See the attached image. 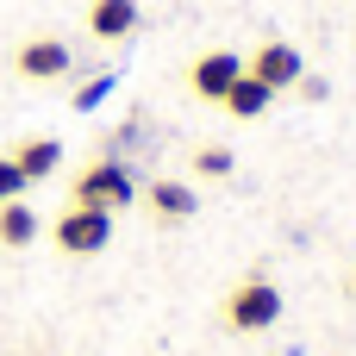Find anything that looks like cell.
I'll return each mask as SVG.
<instances>
[{
    "label": "cell",
    "mask_w": 356,
    "mask_h": 356,
    "mask_svg": "<svg viewBox=\"0 0 356 356\" xmlns=\"http://www.w3.org/2000/svg\"><path fill=\"white\" fill-rule=\"evenodd\" d=\"M88 31L100 44H125L138 31V0H88Z\"/></svg>",
    "instance_id": "obj_7"
},
{
    "label": "cell",
    "mask_w": 356,
    "mask_h": 356,
    "mask_svg": "<svg viewBox=\"0 0 356 356\" xmlns=\"http://www.w3.org/2000/svg\"><path fill=\"white\" fill-rule=\"evenodd\" d=\"M275 319H282V288L275 282L250 275V282L232 288V300H225V325L232 332H269Z\"/></svg>",
    "instance_id": "obj_2"
},
{
    "label": "cell",
    "mask_w": 356,
    "mask_h": 356,
    "mask_svg": "<svg viewBox=\"0 0 356 356\" xmlns=\"http://www.w3.org/2000/svg\"><path fill=\"white\" fill-rule=\"evenodd\" d=\"M144 207H150L156 219H194V213H200V200H194L188 181H150V188H144Z\"/></svg>",
    "instance_id": "obj_8"
},
{
    "label": "cell",
    "mask_w": 356,
    "mask_h": 356,
    "mask_svg": "<svg viewBox=\"0 0 356 356\" xmlns=\"http://www.w3.org/2000/svg\"><path fill=\"white\" fill-rule=\"evenodd\" d=\"M350 294H356V275H350Z\"/></svg>",
    "instance_id": "obj_15"
},
{
    "label": "cell",
    "mask_w": 356,
    "mask_h": 356,
    "mask_svg": "<svg viewBox=\"0 0 356 356\" xmlns=\"http://www.w3.org/2000/svg\"><path fill=\"white\" fill-rule=\"evenodd\" d=\"M106 238H113V213H100V207H69V213H56V250L94 257V250H106Z\"/></svg>",
    "instance_id": "obj_3"
},
{
    "label": "cell",
    "mask_w": 356,
    "mask_h": 356,
    "mask_svg": "<svg viewBox=\"0 0 356 356\" xmlns=\"http://www.w3.org/2000/svg\"><path fill=\"white\" fill-rule=\"evenodd\" d=\"M106 88H113V81H106V75H100V81H88V88H81V94H75V106H100V100H106Z\"/></svg>",
    "instance_id": "obj_14"
},
{
    "label": "cell",
    "mask_w": 356,
    "mask_h": 356,
    "mask_svg": "<svg viewBox=\"0 0 356 356\" xmlns=\"http://www.w3.org/2000/svg\"><path fill=\"white\" fill-rule=\"evenodd\" d=\"M13 69H19L25 81H63V75L75 69V56H69V44H63V38H31V44H19Z\"/></svg>",
    "instance_id": "obj_5"
},
{
    "label": "cell",
    "mask_w": 356,
    "mask_h": 356,
    "mask_svg": "<svg viewBox=\"0 0 356 356\" xmlns=\"http://www.w3.org/2000/svg\"><path fill=\"white\" fill-rule=\"evenodd\" d=\"M194 169H200V175H213V181H225V175L238 169V156H232L225 144H200V150H194Z\"/></svg>",
    "instance_id": "obj_12"
},
{
    "label": "cell",
    "mask_w": 356,
    "mask_h": 356,
    "mask_svg": "<svg viewBox=\"0 0 356 356\" xmlns=\"http://www.w3.org/2000/svg\"><path fill=\"white\" fill-rule=\"evenodd\" d=\"M131 200H138V181H131L125 163H88V169L75 175V207L119 213V207H131Z\"/></svg>",
    "instance_id": "obj_1"
},
{
    "label": "cell",
    "mask_w": 356,
    "mask_h": 356,
    "mask_svg": "<svg viewBox=\"0 0 356 356\" xmlns=\"http://www.w3.org/2000/svg\"><path fill=\"white\" fill-rule=\"evenodd\" d=\"M25 188H31V181L19 175V163H13V156H0V207H6V200H19Z\"/></svg>",
    "instance_id": "obj_13"
},
{
    "label": "cell",
    "mask_w": 356,
    "mask_h": 356,
    "mask_svg": "<svg viewBox=\"0 0 356 356\" xmlns=\"http://www.w3.org/2000/svg\"><path fill=\"white\" fill-rule=\"evenodd\" d=\"M244 69L269 88V94H282V88H300V75H307V56L294 50V44H257V56H244Z\"/></svg>",
    "instance_id": "obj_4"
},
{
    "label": "cell",
    "mask_w": 356,
    "mask_h": 356,
    "mask_svg": "<svg viewBox=\"0 0 356 356\" xmlns=\"http://www.w3.org/2000/svg\"><path fill=\"white\" fill-rule=\"evenodd\" d=\"M31 238H38V213H31L25 200H6V207H0V244H6V250H25Z\"/></svg>",
    "instance_id": "obj_11"
},
{
    "label": "cell",
    "mask_w": 356,
    "mask_h": 356,
    "mask_svg": "<svg viewBox=\"0 0 356 356\" xmlns=\"http://www.w3.org/2000/svg\"><path fill=\"white\" fill-rule=\"evenodd\" d=\"M269 100H275V94H269V88H263V81H257L250 69H244V75L232 81V94H225L219 106H225L232 119H263V113H269Z\"/></svg>",
    "instance_id": "obj_9"
},
{
    "label": "cell",
    "mask_w": 356,
    "mask_h": 356,
    "mask_svg": "<svg viewBox=\"0 0 356 356\" xmlns=\"http://www.w3.org/2000/svg\"><path fill=\"white\" fill-rule=\"evenodd\" d=\"M238 75H244V56H232V50H207V56H194V69H188V88H194L200 100H225Z\"/></svg>",
    "instance_id": "obj_6"
},
{
    "label": "cell",
    "mask_w": 356,
    "mask_h": 356,
    "mask_svg": "<svg viewBox=\"0 0 356 356\" xmlns=\"http://www.w3.org/2000/svg\"><path fill=\"white\" fill-rule=\"evenodd\" d=\"M13 163H19V175H25V181H44V175H56L63 144H56V138H25V144L13 150Z\"/></svg>",
    "instance_id": "obj_10"
}]
</instances>
